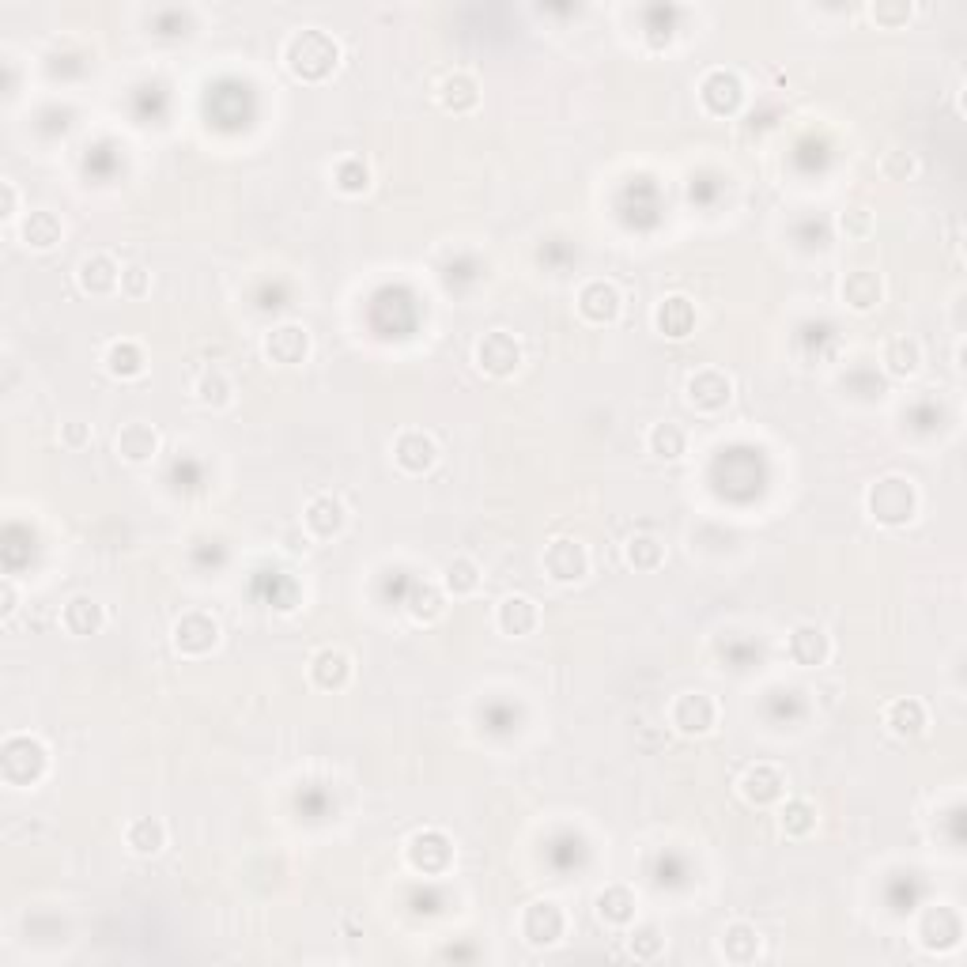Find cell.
<instances>
[{"instance_id":"1","label":"cell","mask_w":967,"mask_h":967,"mask_svg":"<svg viewBox=\"0 0 967 967\" xmlns=\"http://www.w3.org/2000/svg\"><path fill=\"white\" fill-rule=\"evenodd\" d=\"M340 61V46L325 31H303L288 42V68L299 80H325Z\"/></svg>"},{"instance_id":"2","label":"cell","mask_w":967,"mask_h":967,"mask_svg":"<svg viewBox=\"0 0 967 967\" xmlns=\"http://www.w3.org/2000/svg\"><path fill=\"white\" fill-rule=\"evenodd\" d=\"M915 507L918 495L911 480H903V476H884L869 488V514L881 526H907L915 518Z\"/></svg>"},{"instance_id":"3","label":"cell","mask_w":967,"mask_h":967,"mask_svg":"<svg viewBox=\"0 0 967 967\" xmlns=\"http://www.w3.org/2000/svg\"><path fill=\"white\" fill-rule=\"evenodd\" d=\"M0 764H4V779L12 786H31L46 771V748L34 737H8Z\"/></svg>"},{"instance_id":"4","label":"cell","mask_w":967,"mask_h":967,"mask_svg":"<svg viewBox=\"0 0 967 967\" xmlns=\"http://www.w3.org/2000/svg\"><path fill=\"white\" fill-rule=\"evenodd\" d=\"M476 363L492 374V378H507V374L518 371L522 348H518V340L510 337V333L495 329V333H488V337L476 344Z\"/></svg>"},{"instance_id":"5","label":"cell","mask_w":967,"mask_h":967,"mask_svg":"<svg viewBox=\"0 0 967 967\" xmlns=\"http://www.w3.org/2000/svg\"><path fill=\"white\" fill-rule=\"evenodd\" d=\"M544 571L556 578V582H578V578H586V571H590L586 548L578 541H571V537L552 541L548 552H544Z\"/></svg>"},{"instance_id":"6","label":"cell","mask_w":967,"mask_h":967,"mask_svg":"<svg viewBox=\"0 0 967 967\" xmlns=\"http://www.w3.org/2000/svg\"><path fill=\"white\" fill-rule=\"evenodd\" d=\"M216 639H220V628H216V620L204 616V612H189V616H182V620L174 624V643H178L182 654H193V658L208 654V650L216 646Z\"/></svg>"},{"instance_id":"7","label":"cell","mask_w":967,"mask_h":967,"mask_svg":"<svg viewBox=\"0 0 967 967\" xmlns=\"http://www.w3.org/2000/svg\"><path fill=\"white\" fill-rule=\"evenodd\" d=\"M578 310H582L586 322L594 325L616 322L620 318V291L605 284V280H594V284H586L578 291Z\"/></svg>"},{"instance_id":"8","label":"cell","mask_w":967,"mask_h":967,"mask_svg":"<svg viewBox=\"0 0 967 967\" xmlns=\"http://www.w3.org/2000/svg\"><path fill=\"white\" fill-rule=\"evenodd\" d=\"M730 378L722 371H699L688 378V401L696 408H703V412H718V408L730 401Z\"/></svg>"},{"instance_id":"9","label":"cell","mask_w":967,"mask_h":967,"mask_svg":"<svg viewBox=\"0 0 967 967\" xmlns=\"http://www.w3.org/2000/svg\"><path fill=\"white\" fill-rule=\"evenodd\" d=\"M408 858H412V866L424 869V873H442L450 866L454 850H450V839L442 832H420L408 843Z\"/></svg>"},{"instance_id":"10","label":"cell","mask_w":967,"mask_h":967,"mask_svg":"<svg viewBox=\"0 0 967 967\" xmlns=\"http://www.w3.org/2000/svg\"><path fill=\"white\" fill-rule=\"evenodd\" d=\"M522 934L533 941V945H552L563 937V911L556 903H533L522 918Z\"/></svg>"},{"instance_id":"11","label":"cell","mask_w":967,"mask_h":967,"mask_svg":"<svg viewBox=\"0 0 967 967\" xmlns=\"http://www.w3.org/2000/svg\"><path fill=\"white\" fill-rule=\"evenodd\" d=\"M699 91H703V106H707L711 114H733V110L741 106V99H745L741 80H737L733 72H711Z\"/></svg>"},{"instance_id":"12","label":"cell","mask_w":967,"mask_h":967,"mask_svg":"<svg viewBox=\"0 0 967 967\" xmlns=\"http://www.w3.org/2000/svg\"><path fill=\"white\" fill-rule=\"evenodd\" d=\"M393 458H397V465L405 473H427L435 465V458H439V450H435V442L427 439L424 431H405L397 439V446H393Z\"/></svg>"},{"instance_id":"13","label":"cell","mask_w":967,"mask_h":967,"mask_svg":"<svg viewBox=\"0 0 967 967\" xmlns=\"http://www.w3.org/2000/svg\"><path fill=\"white\" fill-rule=\"evenodd\" d=\"M306 348H310V337H306L303 325H280V329H272L269 340H265V356H269L272 363H284V367L303 363Z\"/></svg>"},{"instance_id":"14","label":"cell","mask_w":967,"mask_h":967,"mask_svg":"<svg viewBox=\"0 0 967 967\" xmlns=\"http://www.w3.org/2000/svg\"><path fill=\"white\" fill-rule=\"evenodd\" d=\"M673 726L680 733H707L714 726V703L703 692H688L673 703Z\"/></svg>"},{"instance_id":"15","label":"cell","mask_w":967,"mask_h":967,"mask_svg":"<svg viewBox=\"0 0 967 967\" xmlns=\"http://www.w3.org/2000/svg\"><path fill=\"white\" fill-rule=\"evenodd\" d=\"M782 790H786V779H782L779 767H752L745 779H741V794H745L748 801H756V805H767V801H779Z\"/></svg>"},{"instance_id":"16","label":"cell","mask_w":967,"mask_h":967,"mask_svg":"<svg viewBox=\"0 0 967 967\" xmlns=\"http://www.w3.org/2000/svg\"><path fill=\"white\" fill-rule=\"evenodd\" d=\"M654 322H658V329H662L665 337H673V340L688 337L692 325H696V306L688 303L684 295H673V299H665V303L658 306Z\"/></svg>"},{"instance_id":"17","label":"cell","mask_w":967,"mask_h":967,"mask_svg":"<svg viewBox=\"0 0 967 967\" xmlns=\"http://www.w3.org/2000/svg\"><path fill=\"white\" fill-rule=\"evenodd\" d=\"M828 635L813 624H801V628L790 631V658L798 665H820L828 658Z\"/></svg>"},{"instance_id":"18","label":"cell","mask_w":967,"mask_h":967,"mask_svg":"<svg viewBox=\"0 0 967 967\" xmlns=\"http://www.w3.org/2000/svg\"><path fill=\"white\" fill-rule=\"evenodd\" d=\"M306 526L314 537H333L344 529V503L333 495H318L310 507H306Z\"/></svg>"},{"instance_id":"19","label":"cell","mask_w":967,"mask_h":967,"mask_svg":"<svg viewBox=\"0 0 967 967\" xmlns=\"http://www.w3.org/2000/svg\"><path fill=\"white\" fill-rule=\"evenodd\" d=\"M843 299L854 310H873V306L881 303V276L869 269L850 272L847 280H843Z\"/></svg>"},{"instance_id":"20","label":"cell","mask_w":967,"mask_h":967,"mask_svg":"<svg viewBox=\"0 0 967 967\" xmlns=\"http://www.w3.org/2000/svg\"><path fill=\"white\" fill-rule=\"evenodd\" d=\"M348 673H352V665H348V658H344L340 650H322V654L314 658V665H310V677H314V684L325 688V692L344 688V684H348Z\"/></svg>"},{"instance_id":"21","label":"cell","mask_w":967,"mask_h":967,"mask_svg":"<svg viewBox=\"0 0 967 967\" xmlns=\"http://www.w3.org/2000/svg\"><path fill=\"white\" fill-rule=\"evenodd\" d=\"M80 284L91 295H106V291L118 288V265H114V257L106 254L87 257L84 265H80Z\"/></svg>"},{"instance_id":"22","label":"cell","mask_w":967,"mask_h":967,"mask_svg":"<svg viewBox=\"0 0 967 967\" xmlns=\"http://www.w3.org/2000/svg\"><path fill=\"white\" fill-rule=\"evenodd\" d=\"M118 450H121V458H129V461H148V458H155V450H159V435H155L148 424H129V427H121Z\"/></svg>"},{"instance_id":"23","label":"cell","mask_w":967,"mask_h":967,"mask_svg":"<svg viewBox=\"0 0 967 967\" xmlns=\"http://www.w3.org/2000/svg\"><path fill=\"white\" fill-rule=\"evenodd\" d=\"M499 628L507 635H529L537 628V605L529 597H507L499 605Z\"/></svg>"},{"instance_id":"24","label":"cell","mask_w":967,"mask_h":967,"mask_svg":"<svg viewBox=\"0 0 967 967\" xmlns=\"http://www.w3.org/2000/svg\"><path fill=\"white\" fill-rule=\"evenodd\" d=\"M476 80L473 76H465V72H454V76H446L439 87V102L446 106V110H454V114H465V110H473L476 106Z\"/></svg>"},{"instance_id":"25","label":"cell","mask_w":967,"mask_h":967,"mask_svg":"<svg viewBox=\"0 0 967 967\" xmlns=\"http://www.w3.org/2000/svg\"><path fill=\"white\" fill-rule=\"evenodd\" d=\"M65 628L72 635H91L102 628V609L91 597H72L65 605Z\"/></svg>"},{"instance_id":"26","label":"cell","mask_w":967,"mask_h":967,"mask_svg":"<svg viewBox=\"0 0 967 967\" xmlns=\"http://www.w3.org/2000/svg\"><path fill=\"white\" fill-rule=\"evenodd\" d=\"M884 363H888V371L900 374V378L915 374L918 363H922V348H918V340L896 337L892 344H888V348H884Z\"/></svg>"},{"instance_id":"27","label":"cell","mask_w":967,"mask_h":967,"mask_svg":"<svg viewBox=\"0 0 967 967\" xmlns=\"http://www.w3.org/2000/svg\"><path fill=\"white\" fill-rule=\"evenodd\" d=\"M23 238L34 250H50L53 242L61 238V220L53 212H31L27 223H23Z\"/></svg>"},{"instance_id":"28","label":"cell","mask_w":967,"mask_h":967,"mask_svg":"<svg viewBox=\"0 0 967 967\" xmlns=\"http://www.w3.org/2000/svg\"><path fill=\"white\" fill-rule=\"evenodd\" d=\"M888 726L900 733V737H915V733H922V726H926V711H922V703H918V699H900V703H892V711H888Z\"/></svg>"},{"instance_id":"29","label":"cell","mask_w":967,"mask_h":967,"mask_svg":"<svg viewBox=\"0 0 967 967\" xmlns=\"http://www.w3.org/2000/svg\"><path fill=\"white\" fill-rule=\"evenodd\" d=\"M722 952H726L730 960H737V964H745V960H752V956L760 952V934H756L752 926H745V922H737V926L726 930Z\"/></svg>"},{"instance_id":"30","label":"cell","mask_w":967,"mask_h":967,"mask_svg":"<svg viewBox=\"0 0 967 967\" xmlns=\"http://www.w3.org/2000/svg\"><path fill=\"white\" fill-rule=\"evenodd\" d=\"M129 847L136 850V854H155V850H163V843H167V832H163V824L159 820H152V816H144V820H136V824H129Z\"/></svg>"},{"instance_id":"31","label":"cell","mask_w":967,"mask_h":967,"mask_svg":"<svg viewBox=\"0 0 967 967\" xmlns=\"http://www.w3.org/2000/svg\"><path fill=\"white\" fill-rule=\"evenodd\" d=\"M106 367H110V374H118V378H136V374L144 371V352L136 348L133 340H121V344H114L106 352Z\"/></svg>"},{"instance_id":"32","label":"cell","mask_w":967,"mask_h":967,"mask_svg":"<svg viewBox=\"0 0 967 967\" xmlns=\"http://www.w3.org/2000/svg\"><path fill=\"white\" fill-rule=\"evenodd\" d=\"M597 911H601V918H605V922L624 926V922L635 915V896H631L628 888H609V892H601V896H597Z\"/></svg>"},{"instance_id":"33","label":"cell","mask_w":967,"mask_h":967,"mask_svg":"<svg viewBox=\"0 0 967 967\" xmlns=\"http://www.w3.org/2000/svg\"><path fill=\"white\" fill-rule=\"evenodd\" d=\"M684 431H680L677 424H658L654 431H650V450L658 454V458H680L684 454Z\"/></svg>"},{"instance_id":"34","label":"cell","mask_w":967,"mask_h":967,"mask_svg":"<svg viewBox=\"0 0 967 967\" xmlns=\"http://www.w3.org/2000/svg\"><path fill=\"white\" fill-rule=\"evenodd\" d=\"M782 828L790 835H809L816 828V809L809 805V801H786V809H782Z\"/></svg>"},{"instance_id":"35","label":"cell","mask_w":967,"mask_h":967,"mask_svg":"<svg viewBox=\"0 0 967 967\" xmlns=\"http://www.w3.org/2000/svg\"><path fill=\"white\" fill-rule=\"evenodd\" d=\"M337 186L344 189V193H367V186H371V170H367V163L363 159H344L337 167Z\"/></svg>"},{"instance_id":"36","label":"cell","mask_w":967,"mask_h":967,"mask_svg":"<svg viewBox=\"0 0 967 967\" xmlns=\"http://www.w3.org/2000/svg\"><path fill=\"white\" fill-rule=\"evenodd\" d=\"M476 582H480V575H476L473 560H454L446 567V590L450 594H473Z\"/></svg>"},{"instance_id":"37","label":"cell","mask_w":967,"mask_h":967,"mask_svg":"<svg viewBox=\"0 0 967 967\" xmlns=\"http://www.w3.org/2000/svg\"><path fill=\"white\" fill-rule=\"evenodd\" d=\"M197 393H201V401L204 405H212V408H223L227 401H231V382L223 378L220 371H212V374H204L201 378V386H197Z\"/></svg>"},{"instance_id":"38","label":"cell","mask_w":967,"mask_h":967,"mask_svg":"<svg viewBox=\"0 0 967 967\" xmlns=\"http://www.w3.org/2000/svg\"><path fill=\"white\" fill-rule=\"evenodd\" d=\"M665 556V548L658 537H635L628 548V560L635 563V567H658Z\"/></svg>"},{"instance_id":"39","label":"cell","mask_w":967,"mask_h":967,"mask_svg":"<svg viewBox=\"0 0 967 967\" xmlns=\"http://www.w3.org/2000/svg\"><path fill=\"white\" fill-rule=\"evenodd\" d=\"M408 601H412V616H416V620H439L442 609H446V605H442V594L439 590H431V586L412 590Z\"/></svg>"},{"instance_id":"40","label":"cell","mask_w":967,"mask_h":967,"mask_svg":"<svg viewBox=\"0 0 967 967\" xmlns=\"http://www.w3.org/2000/svg\"><path fill=\"white\" fill-rule=\"evenodd\" d=\"M658 949H662V937H658V930H650V926L631 937V952H635L639 960H650V956H658Z\"/></svg>"},{"instance_id":"41","label":"cell","mask_w":967,"mask_h":967,"mask_svg":"<svg viewBox=\"0 0 967 967\" xmlns=\"http://www.w3.org/2000/svg\"><path fill=\"white\" fill-rule=\"evenodd\" d=\"M869 223L873 220H869L866 208H847V212H843V231H847V235H858V238L869 235Z\"/></svg>"},{"instance_id":"42","label":"cell","mask_w":967,"mask_h":967,"mask_svg":"<svg viewBox=\"0 0 967 967\" xmlns=\"http://www.w3.org/2000/svg\"><path fill=\"white\" fill-rule=\"evenodd\" d=\"M125 276V291L129 295H144L148 291V272L144 269H129V272H121Z\"/></svg>"},{"instance_id":"43","label":"cell","mask_w":967,"mask_h":967,"mask_svg":"<svg viewBox=\"0 0 967 967\" xmlns=\"http://www.w3.org/2000/svg\"><path fill=\"white\" fill-rule=\"evenodd\" d=\"M0 197H4V208H0V216L8 220V216L16 212V186H12V182H4V186H0Z\"/></svg>"},{"instance_id":"44","label":"cell","mask_w":967,"mask_h":967,"mask_svg":"<svg viewBox=\"0 0 967 967\" xmlns=\"http://www.w3.org/2000/svg\"><path fill=\"white\" fill-rule=\"evenodd\" d=\"M911 8H873V19H884V23H896V19H907Z\"/></svg>"},{"instance_id":"45","label":"cell","mask_w":967,"mask_h":967,"mask_svg":"<svg viewBox=\"0 0 967 967\" xmlns=\"http://www.w3.org/2000/svg\"><path fill=\"white\" fill-rule=\"evenodd\" d=\"M65 439L72 442V446H80V442L87 439V427L84 424H68V431H65Z\"/></svg>"},{"instance_id":"46","label":"cell","mask_w":967,"mask_h":967,"mask_svg":"<svg viewBox=\"0 0 967 967\" xmlns=\"http://www.w3.org/2000/svg\"><path fill=\"white\" fill-rule=\"evenodd\" d=\"M12 609H16V590H12V582H4V605H0V612L12 616Z\"/></svg>"}]
</instances>
